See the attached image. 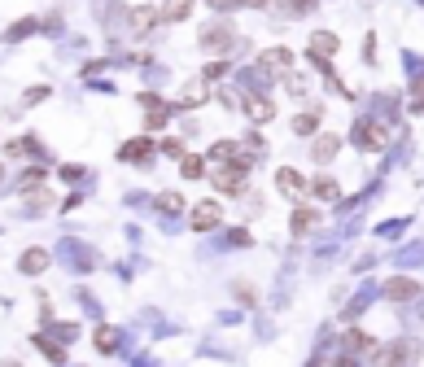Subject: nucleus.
<instances>
[{
	"instance_id": "1",
	"label": "nucleus",
	"mask_w": 424,
	"mask_h": 367,
	"mask_svg": "<svg viewBox=\"0 0 424 367\" xmlns=\"http://www.w3.org/2000/svg\"><path fill=\"white\" fill-rule=\"evenodd\" d=\"M411 358H416V341H394L377 354V367H407Z\"/></svg>"
},
{
	"instance_id": "2",
	"label": "nucleus",
	"mask_w": 424,
	"mask_h": 367,
	"mask_svg": "<svg viewBox=\"0 0 424 367\" xmlns=\"http://www.w3.org/2000/svg\"><path fill=\"white\" fill-rule=\"evenodd\" d=\"M355 140H359L363 149H385V140H389V131H385L381 123H372V118H363V123H359V131H355Z\"/></svg>"
},
{
	"instance_id": "3",
	"label": "nucleus",
	"mask_w": 424,
	"mask_h": 367,
	"mask_svg": "<svg viewBox=\"0 0 424 367\" xmlns=\"http://www.w3.org/2000/svg\"><path fill=\"white\" fill-rule=\"evenodd\" d=\"M385 298H389V302H411V298H420V280H407V276L385 280Z\"/></svg>"
},
{
	"instance_id": "4",
	"label": "nucleus",
	"mask_w": 424,
	"mask_h": 367,
	"mask_svg": "<svg viewBox=\"0 0 424 367\" xmlns=\"http://www.w3.org/2000/svg\"><path fill=\"white\" fill-rule=\"evenodd\" d=\"M219 223H223V210H219L214 201H202V205L193 210V227H197V232H210V227H219Z\"/></svg>"
},
{
	"instance_id": "5",
	"label": "nucleus",
	"mask_w": 424,
	"mask_h": 367,
	"mask_svg": "<svg viewBox=\"0 0 424 367\" xmlns=\"http://www.w3.org/2000/svg\"><path fill=\"white\" fill-rule=\"evenodd\" d=\"M337 48H341V44H337L333 31H315V35H311V57H319V62H328Z\"/></svg>"
},
{
	"instance_id": "6",
	"label": "nucleus",
	"mask_w": 424,
	"mask_h": 367,
	"mask_svg": "<svg viewBox=\"0 0 424 367\" xmlns=\"http://www.w3.org/2000/svg\"><path fill=\"white\" fill-rule=\"evenodd\" d=\"M276 188L285 193V197H302V188H306V179L297 175L293 166H285V171H276Z\"/></svg>"
},
{
	"instance_id": "7",
	"label": "nucleus",
	"mask_w": 424,
	"mask_h": 367,
	"mask_svg": "<svg viewBox=\"0 0 424 367\" xmlns=\"http://www.w3.org/2000/svg\"><path fill=\"white\" fill-rule=\"evenodd\" d=\"M245 114L254 123H271V114H276V105H271L267 96H245Z\"/></svg>"
},
{
	"instance_id": "8",
	"label": "nucleus",
	"mask_w": 424,
	"mask_h": 367,
	"mask_svg": "<svg viewBox=\"0 0 424 367\" xmlns=\"http://www.w3.org/2000/svg\"><path fill=\"white\" fill-rule=\"evenodd\" d=\"M289 227L302 236V232H311V227H319V210H311V205H302V210H293V219H289Z\"/></svg>"
},
{
	"instance_id": "9",
	"label": "nucleus",
	"mask_w": 424,
	"mask_h": 367,
	"mask_svg": "<svg viewBox=\"0 0 424 367\" xmlns=\"http://www.w3.org/2000/svg\"><path fill=\"white\" fill-rule=\"evenodd\" d=\"M149 153H154V145H149V140H127V145L118 149L122 162H140V157H149Z\"/></svg>"
},
{
	"instance_id": "10",
	"label": "nucleus",
	"mask_w": 424,
	"mask_h": 367,
	"mask_svg": "<svg viewBox=\"0 0 424 367\" xmlns=\"http://www.w3.org/2000/svg\"><path fill=\"white\" fill-rule=\"evenodd\" d=\"M18 267L27 271V276H35V271H44V267H48V254H44V249H27V254H22V262H18Z\"/></svg>"
},
{
	"instance_id": "11",
	"label": "nucleus",
	"mask_w": 424,
	"mask_h": 367,
	"mask_svg": "<svg viewBox=\"0 0 424 367\" xmlns=\"http://www.w3.org/2000/svg\"><path fill=\"white\" fill-rule=\"evenodd\" d=\"M311 193H315L319 201H337V197H341V184H337V179H315Z\"/></svg>"
},
{
	"instance_id": "12",
	"label": "nucleus",
	"mask_w": 424,
	"mask_h": 367,
	"mask_svg": "<svg viewBox=\"0 0 424 367\" xmlns=\"http://www.w3.org/2000/svg\"><path fill=\"white\" fill-rule=\"evenodd\" d=\"M193 9V0H166V9H162V22H184Z\"/></svg>"
},
{
	"instance_id": "13",
	"label": "nucleus",
	"mask_w": 424,
	"mask_h": 367,
	"mask_svg": "<svg viewBox=\"0 0 424 367\" xmlns=\"http://www.w3.org/2000/svg\"><path fill=\"white\" fill-rule=\"evenodd\" d=\"M293 57H289V48H271L267 57H263V70H289Z\"/></svg>"
},
{
	"instance_id": "14",
	"label": "nucleus",
	"mask_w": 424,
	"mask_h": 367,
	"mask_svg": "<svg viewBox=\"0 0 424 367\" xmlns=\"http://www.w3.org/2000/svg\"><path fill=\"white\" fill-rule=\"evenodd\" d=\"M337 145H341L337 136H319V140H315V162H333V153H337Z\"/></svg>"
},
{
	"instance_id": "15",
	"label": "nucleus",
	"mask_w": 424,
	"mask_h": 367,
	"mask_svg": "<svg viewBox=\"0 0 424 367\" xmlns=\"http://www.w3.org/2000/svg\"><path fill=\"white\" fill-rule=\"evenodd\" d=\"M293 131H297V136H315V131H319V110H315V114H297V118H293Z\"/></svg>"
},
{
	"instance_id": "16",
	"label": "nucleus",
	"mask_w": 424,
	"mask_h": 367,
	"mask_svg": "<svg viewBox=\"0 0 424 367\" xmlns=\"http://www.w3.org/2000/svg\"><path fill=\"white\" fill-rule=\"evenodd\" d=\"M236 153H241V145H232V140H219V145L210 149V157H214V162H219V166H223V162H232V157H236Z\"/></svg>"
},
{
	"instance_id": "17",
	"label": "nucleus",
	"mask_w": 424,
	"mask_h": 367,
	"mask_svg": "<svg viewBox=\"0 0 424 367\" xmlns=\"http://www.w3.org/2000/svg\"><path fill=\"white\" fill-rule=\"evenodd\" d=\"M345 350H372V341L363 332H345Z\"/></svg>"
},
{
	"instance_id": "18",
	"label": "nucleus",
	"mask_w": 424,
	"mask_h": 367,
	"mask_svg": "<svg viewBox=\"0 0 424 367\" xmlns=\"http://www.w3.org/2000/svg\"><path fill=\"white\" fill-rule=\"evenodd\" d=\"M184 175H188V179H202V175H206V162H202V157H188V162H184Z\"/></svg>"
},
{
	"instance_id": "19",
	"label": "nucleus",
	"mask_w": 424,
	"mask_h": 367,
	"mask_svg": "<svg viewBox=\"0 0 424 367\" xmlns=\"http://www.w3.org/2000/svg\"><path fill=\"white\" fill-rule=\"evenodd\" d=\"M35 346H40V350L48 354V358H53V363H62V350H57V346H53V341H48V337H35Z\"/></svg>"
},
{
	"instance_id": "20",
	"label": "nucleus",
	"mask_w": 424,
	"mask_h": 367,
	"mask_svg": "<svg viewBox=\"0 0 424 367\" xmlns=\"http://www.w3.org/2000/svg\"><path fill=\"white\" fill-rule=\"evenodd\" d=\"M96 350H114V332H110V328L96 332Z\"/></svg>"
},
{
	"instance_id": "21",
	"label": "nucleus",
	"mask_w": 424,
	"mask_h": 367,
	"mask_svg": "<svg viewBox=\"0 0 424 367\" xmlns=\"http://www.w3.org/2000/svg\"><path fill=\"white\" fill-rule=\"evenodd\" d=\"M154 18H158L154 9H140V13H136V26H140V31H149V26H154Z\"/></svg>"
},
{
	"instance_id": "22",
	"label": "nucleus",
	"mask_w": 424,
	"mask_h": 367,
	"mask_svg": "<svg viewBox=\"0 0 424 367\" xmlns=\"http://www.w3.org/2000/svg\"><path fill=\"white\" fill-rule=\"evenodd\" d=\"M162 153H166V157H184V145H180V140H162Z\"/></svg>"
},
{
	"instance_id": "23",
	"label": "nucleus",
	"mask_w": 424,
	"mask_h": 367,
	"mask_svg": "<svg viewBox=\"0 0 424 367\" xmlns=\"http://www.w3.org/2000/svg\"><path fill=\"white\" fill-rule=\"evenodd\" d=\"M44 179V171H27V175H22V188H31V184H40Z\"/></svg>"
},
{
	"instance_id": "24",
	"label": "nucleus",
	"mask_w": 424,
	"mask_h": 367,
	"mask_svg": "<svg viewBox=\"0 0 424 367\" xmlns=\"http://www.w3.org/2000/svg\"><path fill=\"white\" fill-rule=\"evenodd\" d=\"M158 205H162V210H180V205H184V201H180V193H176V197H162V201H158Z\"/></svg>"
},
{
	"instance_id": "25",
	"label": "nucleus",
	"mask_w": 424,
	"mask_h": 367,
	"mask_svg": "<svg viewBox=\"0 0 424 367\" xmlns=\"http://www.w3.org/2000/svg\"><path fill=\"white\" fill-rule=\"evenodd\" d=\"M236 5H249V9H258V5H267V0H236Z\"/></svg>"
},
{
	"instance_id": "26",
	"label": "nucleus",
	"mask_w": 424,
	"mask_h": 367,
	"mask_svg": "<svg viewBox=\"0 0 424 367\" xmlns=\"http://www.w3.org/2000/svg\"><path fill=\"white\" fill-rule=\"evenodd\" d=\"M210 5H214V9H228V5H236V0H210Z\"/></svg>"
},
{
	"instance_id": "27",
	"label": "nucleus",
	"mask_w": 424,
	"mask_h": 367,
	"mask_svg": "<svg viewBox=\"0 0 424 367\" xmlns=\"http://www.w3.org/2000/svg\"><path fill=\"white\" fill-rule=\"evenodd\" d=\"M5 367H18V363H5Z\"/></svg>"
},
{
	"instance_id": "28",
	"label": "nucleus",
	"mask_w": 424,
	"mask_h": 367,
	"mask_svg": "<svg viewBox=\"0 0 424 367\" xmlns=\"http://www.w3.org/2000/svg\"><path fill=\"white\" fill-rule=\"evenodd\" d=\"M0 175H5V171H0Z\"/></svg>"
}]
</instances>
